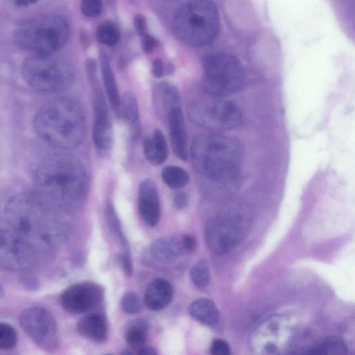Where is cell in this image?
<instances>
[{"label": "cell", "mask_w": 355, "mask_h": 355, "mask_svg": "<svg viewBox=\"0 0 355 355\" xmlns=\"http://www.w3.org/2000/svg\"><path fill=\"white\" fill-rule=\"evenodd\" d=\"M5 213L10 231L36 250L39 244H56L67 235L66 225L36 196L21 194L12 198Z\"/></svg>", "instance_id": "obj_1"}, {"label": "cell", "mask_w": 355, "mask_h": 355, "mask_svg": "<svg viewBox=\"0 0 355 355\" xmlns=\"http://www.w3.org/2000/svg\"><path fill=\"white\" fill-rule=\"evenodd\" d=\"M34 181L42 197L64 208L80 204L88 183L83 163L67 155H54L44 161L36 172Z\"/></svg>", "instance_id": "obj_2"}, {"label": "cell", "mask_w": 355, "mask_h": 355, "mask_svg": "<svg viewBox=\"0 0 355 355\" xmlns=\"http://www.w3.org/2000/svg\"><path fill=\"white\" fill-rule=\"evenodd\" d=\"M191 155L193 166L199 175L212 183L228 185L239 176L244 149L235 137L202 134L194 139Z\"/></svg>", "instance_id": "obj_3"}, {"label": "cell", "mask_w": 355, "mask_h": 355, "mask_svg": "<svg viewBox=\"0 0 355 355\" xmlns=\"http://www.w3.org/2000/svg\"><path fill=\"white\" fill-rule=\"evenodd\" d=\"M34 127L38 136L49 145L68 150L84 140L86 122L81 108L71 99L50 101L36 114Z\"/></svg>", "instance_id": "obj_4"}, {"label": "cell", "mask_w": 355, "mask_h": 355, "mask_svg": "<svg viewBox=\"0 0 355 355\" xmlns=\"http://www.w3.org/2000/svg\"><path fill=\"white\" fill-rule=\"evenodd\" d=\"M220 27L219 12L211 0H193L183 5L176 11L172 22L175 36L194 47L212 43Z\"/></svg>", "instance_id": "obj_5"}, {"label": "cell", "mask_w": 355, "mask_h": 355, "mask_svg": "<svg viewBox=\"0 0 355 355\" xmlns=\"http://www.w3.org/2000/svg\"><path fill=\"white\" fill-rule=\"evenodd\" d=\"M69 37L70 27L64 18L47 15L23 23L16 31L15 41L35 56H49L60 49Z\"/></svg>", "instance_id": "obj_6"}, {"label": "cell", "mask_w": 355, "mask_h": 355, "mask_svg": "<svg viewBox=\"0 0 355 355\" xmlns=\"http://www.w3.org/2000/svg\"><path fill=\"white\" fill-rule=\"evenodd\" d=\"M23 75L34 90L53 94L69 88L74 80L72 67L65 61L49 56H35L26 60Z\"/></svg>", "instance_id": "obj_7"}, {"label": "cell", "mask_w": 355, "mask_h": 355, "mask_svg": "<svg viewBox=\"0 0 355 355\" xmlns=\"http://www.w3.org/2000/svg\"><path fill=\"white\" fill-rule=\"evenodd\" d=\"M205 80L202 85L211 96L231 95L239 91L244 82V72L241 62L234 56L218 53L204 60Z\"/></svg>", "instance_id": "obj_8"}, {"label": "cell", "mask_w": 355, "mask_h": 355, "mask_svg": "<svg viewBox=\"0 0 355 355\" xmlns=\"http://www.w3.org/2000/svg\"><path fill=\"white\" fill-rule=\"evenodd\" d=\"M187 113L195 124L212 131L233 129L242 122L239 107L233 101L220 97L195 101L189 106Z\"/></svg>", "instance_id": "obj_9"}, {"label": "cell", "mask_w": 355, "mask_h": 355, "mask_svg": "<svg viewBox=\"0 0 355 355\" xmlns=\"http://www.w3.org/2000/svg\"><path fill=\"white\" fill-rule=\"evenodd\" d=\"M19 321L25 333L39 347L49 352L58 349L60 334L57 324L47 310L28 308L21 313Z\"/></svg>", "instance_id": "obj_10"}, {"label": "cell", "mask_w": 355, "mask_h": 355, "mask_svg": "<svg viewBox=\"0 0 355 355\" xmlns=\"http://www.w3.org/2000/svg\"><path fill=\"white\" fill-rule=\"evenodd\" d=\"M291 332V326L285 317H271L252 332L250 347L261 354H281L289 345Z\"/></svg>", "instance_id": "obj_11"}, {"label": "cell", "mask_w": 355, "mask_h": 355, "mask_svg": "<svg viewBox=\"0 0 355 355\" xmlns=\"http://www.w3.org/2000/svg\"><path fill=\"white\" fill-rule=\"evenodd\" d=\"M38 261V252L29 242L10 231L0 233V264L5 269L24 272L33 268Z\"/></svg>", "instance_id": "obj_12"}, {"label": "cell", "mask_w": 355, "mask_h": 355, "mask_svg": "<svg viewBox=\"0 0 355 355\" xmlns=\"http://www.w3.org/2000/svg\"><path fill=\"white\" fill-rule=\"evenodd\" d=\"M92 79L94 105L92 137L96 147L106 151L111 148L113 141L111 122L105 95L98 87L94 75Z\"/></svg>", "instance_id": "obj_13"}, {"label": "cell", "mask_w": 355, "mask_h": 355, "mask_svg": "<svg viewBox=\"0 0 355 355\" xmlns=\"http://www.w3.org/2000/svg\"><path fill=\"white\" fill-rule=\"evenodd\" d=\"M103 291L93 283L75 284L63 293L61 302L63 308L75 315L85 313L94 308L103 299Z\"/></svg>", "instance_id": "obj_14"}, {"label": "cell", "mask_w": 355, "mask_h": 355, "mask_svg": "<svg viewBox=\"0 0 355 355\" xmlns=\"http://www.w3.org/2000/svg\"><path fill=\"white\" fill-rule=\"evenodd\" d=\"M236 222L228 217L220 216L210 220L207 226L206 238L210 248L218 254L231 250L239 239Z\"/></svg>", "instance_id": "obj_15"}, {"label": "cell", "mask_w": 355, "mask_h": 355, "mask_svg": "<svg viewBox=\"0 0 355 355\" xmlns=\"http://www.w3.org/2000/svg\"><path fill=\"white\" fill-rule=\"evenodd\" d=\"M138 209L143 221L155 227L161 218V205L157 186L154 181L144 180L140 185Z\"/></svg>", "instance_id": "obj_16"}, {"label": "cell", "mask_w": 355, "mask_h": 355, "mask_svg": "<svg viewBox=\"0 0 355 355\" xmlns=\"http://www.w3.org/2000/svg\"><path fill=\"white\" fill-rule=\"evenodd\" d=\"M170 137L172 150L177 158L186 161L188 157L187 135L181 107L172 110L168 116Z\"/></svg>", "instance_id": "obj_17"}, {"label": "cell", "mask_w": 355, "mask_h": 355, "mask_svg": "<svg viewBox=\"0 0 355 355\" xmlns=\"http://www.w3.org/2000/svg\"><path fill=\"white\" fill-rule=\"evenodd\" d=\"M173 296V289L169 282L164 279H156L146 287L144 302L146 307L153 311L166 308Z\"/></svg>", "instance_id": "obj_18"}, {"label": "cell", "mask_w": 355, "mask_h": 355, "mask_svg": "<svg viewBox=\"0 0 355 355\" xmlns=\"http://www.w3.org/2000/svg\"><path fill=\"white\" fill-rule=\"evenodd\" d=\"M77 331L83 338L96 343H105L109 336L105 318L96 313L82 318L77 324Z\"/></svg>", "instance_id": "obj_19"}, {"label": "cell", "mask_w": 355, "mask_h": 355, "mask_svg": "<svg viewBox=\"0 0 355 355\" xmlns=\"http://www.w3.org/2000/svg\"><path fill=\"white\" fill-rule=\"evenodd\" d=\"M143 148L146 159L152 165H161L168 157V142L159 129L155 130L144 139Z\"/></svg>", "instance_id": "obj_20"}, {"label": "cell", "mask_w": 355, "mask_h": 355, "mask_svg": "<svg viewBox=\"0 0 355 355\" xmlns=\"http://www.w3.org/2000/svg\"><path fill=\"white\" fill-rule=\"evenodd\" d=\"M183 241L175 237H166L157 240L150 247L151 255L155 259L165 263L178 259L183 253Z\"/></svg>", "instance_id": "obj_21"}, {"label": "cell", "mask_w": 355, "mask_h": 355, "mask_svg": "<svg viewBox=\"0 0 355 355\" xmlns=\"http://www.w3.org/2000/svg\"><path fill=\"white\" fill-rule=\"evenodd\" d=\"M190 316L205 325L216 324L220 317L215 304L211 300L200 298L194 301L188 309Z\"/></svg>", "instance_id": "obj_22"}, {"label": "cell", "mask_w": 355, "mask_h": 355, "mask_svg": "<svg viewBox=\"0 0 355 355\" xmlns=\"http://www.w3.org/2000/svg\"><path fill=\"white\" fill-rule=\"evenodd\" d=\"M100 63L101 73H103L104 83L111 105L115 111H120L122 98L110 62L105 54L101 55Z\"/></svg>", "instance_id": "obj_23"}, {"label": "cell", "mask_w": 355, "mask_h": 355, "mask_svg": "<svg viewBox=\"0 0 355 355\" xmlns=\"http://www.w3.org/2000/svg\"><path fill=\"white\" fill-rule=\"evenodd\" d=\"M120 111L122 117L134 137L140 132V122L137 101L135 95L127 92L122 98Z\"/></svg>", "instance_id": "obj_24"}, {"label": "cell", "mask_w": 355, "mask_h": 355, "mask_svg": "<svg viewBox=\"0 0 355 355\" xmlns=\"http://www.w3.org/2000/svg\"><path fill=\"white\" fill-rule=\"evenodd\" d=\"M157 104L167 116L170 112L180 106V96L175 87L168 83L160 84L156 91Z\"/></svg>", "instance_id": "obj_25"}, {"label": "cell", "mask_w": 355, "mask_h": 355, "mask_svg": "<svg viewBox=\"0 0 355 355\" xmlns=\"http://www.w3.org/2000/svg\"><path fill=\"white\" fill-rule=\"evenodd\" d=\"M308 350V354L317 355H342L347 353V346L339 338L328 339Z\"/></svg>", "instance_id": "obj_26"}, {"label": "cell", "mask_w": 355, "mask_h": 355, "mask_svg": "<svg viewBox=\"0 0 355 355\" xmlns=\"http://www.w3.org/2000/svg\"><path fill=\"white\" fill-rule=\"evenodd\" d=\"M164 183L170 188L180 189L189 182V175L185 170L177 166H167L162 172Z\"/></svg>", "instance_id": "obj_27"}, {"label": "cell", "mask_w": 355, "mask_h": 355, "mask_svg": "<svg viewBox=\"0 0 355 355\" xmlns=\"http://www.w3.org/2000/svg\"><path fill=\"white\" fill-rule=\"evenodd\" d=\"M96 38L101 44L112 47L120 41V32L115 24L111 22H105L98 27Z\"/></svg>", "instance_id": "obj_28"}, {"label": "cell", "mask_w": 355, "mask_h": 355, "mask_svg": "<svg viewBox=\"0 0 355 355\" xmlns=\"http://www.w3.org/2000/svg\"><path fill=\"white\" fill-rule=\"evenodd\" d=\"M190 277L193 283L198 287L205 288L210 282L209 266L205 261L196 263L191 269Z\"/></svg>", "instance_id": "obj_29"}, {"label": "cell", "mask_w": 355, "mask_h": 355, "mask_svg": "<svg viewBox=\"0 0 355 355\" xmlns=\"http://www.w3.org/2000/svg\"><path fill=\"white\" fill-rule=\"evenodd\" d=\"M107 219L109 227L115 238L124 248H127L128 246L127 238L123 233L120 222L115 209L111 204L107 207Z\"/></svg>", "instance_id": "obj_30"}, {"label": "cell", "mask_w": 355, "mask_h": 355, "mask_svg": "<svg viewBox=\"0 0 355 355\" xmlns=\"http://www.w3.org/2000/svg\"><path fill=\"white\" fill-rule=\"evenodd\" d=\"M126 341L132 350L137 352L145 347L146 334L144 328L135 326L129 328L126 333Z\"/></svg>", "instance_id": "obj_31"}, {"label": "cell", "mask_w": 355, "mask_h": 355, "mask_svg": "<svg viewBox=\"0 0 355 355\" xmlns=\"http://www.w3.org/2000/svg\"><path fill=\"white\" fill-rule=\"evenodd\" d=\"M18 342V334L12 326L2 323L0 324V347L9 350L13 348Z\"/></svg>", "instance_id": "obj_32"}, {"label": "cell", "mask_w": 355, "mask_h": 355, "mask_svg": "<svg viewBox=\"0 0 355 355\" xmlns=\"http://www.w3.org/2000/svg\"><path fill=\"white\" fill-rule=\"evenodd\" d=\"M122 308L129 315L139 313L142 309V302L140 297L133 292H128L122 299Z\"/></svg>", "instance_id": "obj_33"}, {"label": "cell", "mask_w": 355, "mask_h": 355, "mask_svg": "<svg viewBox=\"0 0 355 355\" xmlns=\"http://www.w3.org/2000/svg\"><path fill=\"white\" fill-rule=\"evenodd\" d=\"M81 12L89 18H96L103 12V2L101 0H81Z\"/></svg>", "instance_id": "obj_34"}, {"label": "cell", "mask_w": 355, "mask_h": 355, "mask_svg": "<svg viewBox=\"0 0 355 355\" xmlns=\"http://www.w3.org/2000/svg\"><path fill=\"white\" fill-rule=\"evenodd\" d=\"M211 353L213 355H229L231 348L225 341L216 339L212 344Z\"/></svg>", "instance_id": "obj_35"}, {"label": "cell", "mask_w": 355, "mask_h": 355, "mask_svg": "<svg viewBox=\"0 0 355 355\" xmlns=\"http://www.w3.org/2000/svg\"><path fill=\"white\" fill-rule=\"evenodd\" d=\"M157 44L158 41L155 37L147 34L142 36V47L144 52L146 55H149L153 52Z\"/></svg>", "instance_id": "obj_36"}, {"label": "cell", "mask_w": 355, "mask_h": 355, "mask_svg": "<svg viewBox=\"0 0 355 355\" xmlns=\"http://www.w3.org/2000/svg\"><path fill=\"white\" fill-rule=\"evenodd\" d=\"M134 26L139 36L142 37L146 34V21L144 16L137 15L135 17Z\"/></svg>", "instance_id": "obj_37"}, {"label": "cell", "mask_w": 355, "mask_h": 355, "mask_svg": "<svg viewBox=\"0 0 355 355\" xmlns=\"http://www.w3.org/2000/svg\"><path fill=\"white\" fill-rule=\"evenodd\" d=\"M120 262L127 276H131L133 273V265L129 252H124L123 254H122Z\"/></svg>", "instance_id": "obj_38"}, {"label": "cell", "mask_w": 355, "mask_h": 355, "mask_svg": "<svg viewBox=\"0 0 355 355\" xmlns=\"http://www.w3.org/2000/svg\"><path fill=\"white\" fill-rule=\"evenodd\" d=\"M152 73L157 78H161L164 75L163 63L161 59H156L152 65Z\"/></svg>", "instance_id": "obj_39"}, {"label": "cell", "mask_w": 355, "mask_h": 355, "mask_svg": "<svg viewBox=\"0 0 355 355\" xmlns=\"http://www.w3.org/2000/svg\"><path fill=\"white\" fill-rule=\"evenodd\" d=\"M183 244L184 249L189 252H192L196 249V240L191 235H185L183 239Z\"/></svg>", "instance_id": "obj_40"}, {"label": "cell", "mask_w": 355, "mask_h": 355, "mask_svg": "<svg viewBox=\"0 0 355 355\" xmlns=\"http://www.w3.org/2000/svg\"><path fill=\"white\" fill-rule=\"evenodd\" d=\"M187 202V197L186 194L183 192H180L176 194V196L174 198V205L175 207L179 209H183Z\"/></svg>", "instance_id": "obj_41"}, {"label": "cell", "mask_w": 355, "mask_h": 355, "mask_svg": "<svg viewBox=\"0 0 355 355\" xmlns=\"http://www.w3.org/2000/svg\"><path fill=\"white\" fill-rule=\"evenodd\" d=\"M23 284L28 289H35L38 287V282L29 276L23 277Z\"/></svg>", "instance_id": "obj_42"}, {"label": "cell", "mask_w": 355, "mask_h": 355, "mask_svg": "<svg viewBox=\"0 0 355 355\" xmlns=\"http://www.w3.org/2000/svg\"><path fill=\"white\" fill-rule=\"evenodd\" d=\"M16 5L21 7H27L34 4L37 0H12Z\"/></svg>", "instance_id": "obj_43"}, {"label": "cell", "mask_w": 355, "mask_h": 355, "mask_svg": "<svg viewBox=\"0 0 355 355\" xmlns=\"http://www.w3.org/2000/svg\"><path fill=\"white\" fill-rule=\"evenodd\" d=\"M137 354H157V352L153 348L145 346L142 349H141L137 352Z\"/></svg>", "instance_id": "obj_44"}, {"label": "cell", "mask_w": 355, "mask_h": 355, "mask_svg": "<svg viewBox=\"0 0 355 355\" xmlns=\"http://www.w3.org/2000/svg\"><path fill=\"white\" fill-rule=\"evenodd\" d=\"M5 295L4 292V288L3 285H1V287H0V298H3Z\"/></svg>", "instance_id": "obj_45"}]
</instances>
